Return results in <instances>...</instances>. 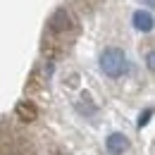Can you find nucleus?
<instances>
[{
	"instance_id": "nucleus-4",
	"label": "nucleus",
	"mask_w": 155,
	"mask_h": 155,
	"mask_svg": "<svg viewBox=\"0 0 155 155\" xmlns=\"http://www.w3.org/2000/svg\"><path fill=\"white\" fill-rule=\"evenodd\" d=\"M105 148L110 155H124L129 150V138L124 134H110L107 141H105Z\"/></svg>"
},
{
	"instance_id": "nucleus-5",
	"label": "nucleus",
	"mask_w": 155,
	"mask_h": 155,
	"mask_svg": "<svg viewBox=\"0 0 155 155\" xmlns=\"http://www.w3.org/2000/svg\"><path fill=\"white\" fill-rule=\"evenodd\" d=\"M134 26L138 29V31H153V15L150 12H146V10H138V12H134Z\"/></svg>"
},
{
	"instance_id": "nucleus-1",
	"label": "nucleus",
	"mask_w": 155,
	"mask_h": 155,
	"mask_svg": "<svg viewBox=\"0 0 155 155\" xmlns=\"http://www.w3.org/2000/svg\"><path fill=\"white\" fill-rule=\"evenodd\" d=\"M100 69H103L105 77H110V79L122 77V74L127 72V55H124V50L107 48V50L100 55Z\"/></svg>"
},
{
	"instance_id": "nucleus-6",
	"label": "nucleus",
	"mask_w": 155,
	"mask_h": 155,
	"mask_svg": "<svg viewBox=\"0 0 155 155\" xmlns=\"http://www.w3.org/2000/svg\"><path fill=\"white\" fill-rule=\"evenodd\" d=\"M150 117H153V110H150V107H148V110H146V112H143V115L138 117V127H146V124H148V119H150Z\"/></svg>"
},
{
	"instance_id": "nucleus-7",
	"label": "nucleus",
	"mask_w": 155,
	"mask_h": 155,
	"mask_svg": "<svg viewBox=\"0 0 155 155\" xmlns=\"http://www.w3.org/2000/svg\"><path fill=\"white\" fill-rule=\"evenodd\" d=\"M146 2H148V5H153V0H146Z\"/></svg>"
},
{
	"instance_id": "nucleus-3",
	"label": "nucleus",
	"mask_w": 155,
	"mask_h": 155,
	"mask_svg": "<svg viewBox=\"0 0 155 155\" xmlns=\"http://www.w3.org/2000/svg\"><path fill=\"white\" fill-rule=\"evenodd\" d=\"M15 115H17V119H19V122L31 124V122H36L38 110H36V105H34L31 100H19V103L15 105Z\"/></svg>"
},
{
	"instance_id": "nucleus-2",
	"label": "nucleus",
	"mask_w": 155,
	"mask_h": 155,
	"mask_svg": "<svg viewBox=\"0 0 155 155\" xmlns=\"http://www.w3.org/2000/svg\"><path fill=\"white\" fill-rule=\"evenodd\" d=\"M72 29H74L72 15H69L64 7L55 10V15L50 17V31H53V34H67V31H72Z\"/></svg>"
}]
</instances>
